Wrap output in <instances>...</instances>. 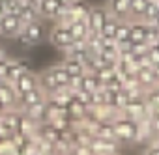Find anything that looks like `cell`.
<instances>
[{
	"mask_svg": "<svg viewBox=\"0 0 159 155\" xmlns=\"http://www.w3.org/2000/svg\"><path fill=\"white\" fill-rule=\"evenodd\" d=\"M114 136L116 140L122 142H137V135H139V122L125 118V116H118L114 122Z\"/></svg>",
	"mask_w": 159,
	"mask_h": 155,
	"instance_id": "6da1fadb",
	"label": "cell"
},
{
	"mask_svg": "<svg viewBox=\"0 0 159 155\" xmlns=\"http://www.w3.org/2000/svg\"><path fill=\"white\" fill-rule=\"evenodd\" d=\"M67 6H62L58 0H39L38 2V11L43 21H52L56 23L64 13Z\"/></svg>",
	"mask_w": 159,
	"mask_h": 155,
	"instance_id": "7a4b0ae2",
	"label": "cell"
},
{
	"mask_svg": "<svg viewBox=\"0 0 159 155\" xmlns=\"http://www.w3.org/2000/svg\"><path fill=\"white\" fill-rule=\"evenodd\" d=\"M47 36H49L51 45L56 47V49H60V51H66V49L73 43V38H71L67 26H64V24H60V23H54V24L51 26V30H49Z\"/></svg>",
	"mask_w": 159,
	"mask_h": 155,
	"instance_id": "3957f363",
	"label": "cell"
},
{
	"mask_svg": "<svg viewBox=\"0 0 159 155\" xmlns=\"http://www.w3.org/2000/svg\"><path fill=\"white\" fill-rule=\"evenodd\" d=\"M21 32H23L25 38L32 43V47L38 45V43H41V41L45 39V36H47V28H45L43 19H38V21L28 23V24H23Z\"/></svg>",
	"mask_w": 159,
	"mask_h": 155,
	"instance_id": "277c9868",
	"label": "cell"
},
{
	"mask_svg": "<svg viewBox=\"0 0 159 155\" xmlns=\"http://www.w3.org/2000/svg\"><path fill=\"white\" fill-rule=\"evenodd\" d=\"M21 28H23V24L15 13L0 15V38H13Z\"/></svg>",
	"mask_w": 159,
	"mask_h": 155,
	"instance_id": "5b68a950",
	"label": "cell"
},
{
	"mask_svg": "<svg viewBox=\"0 0 159 155\" xmlns=\"http://www.w3.org/2000/svg\"><path fill=\"white\" fill-rule=\"evenodd\" d=\"M107 17H109V11H107L105 6H92V8H90V13H88V17H86V23H88L90 32L99 34V32H101V26H103L105 21H107Z\"/></svg>",
	"mask_w": 159,
	"mask_h": 155,
	"instance_id": "8992f818",
	"label": "cell"
},
{
	"mask_svg": "<svg viewBox=\"0 0 159 155\" xmlns=\"http://www.w3.org/2000/svg\"><path fill=\"white\" fill-rule=\"evenodd\" d=\"M43 99H47V94H45L39 86H36V88H32V90H28L26 94H23V95L17 97L15 108H17V110H25V108H28V107H32V105H36V103H39V101H43Z\"/></svg>",
	"mask_w": 159,
	"mask_h": 155,
	"instance_id": "52a82bcc",
	"label": "cell"
},
{
	"mask_svg": "<svg viewBox=\"0 0 159 155\" xmlns=\"http://www.w3.org/2000/svg\"><path fill=\"white\" fill-rule=\"evenodd\" d=\"M36 86H38V73H32L30 69L25 71V73H21V75L17 77V81L13 82V88H15L17 97L23 95V94H26L28 90H32V88H36Z\"/></svg>",
	"mask_w": 159,
	"mask_h": 155,
	"instance_id": "ba28073f",
	"label": "cell"
},
{
	"mask_svg": "<svg viewBox=\"0 0 159 155\" xmlns=\"http://www.w3.org/2000/svg\"><path fill=\"white\" fill-rule=\"evenodd\" d=\"M109 15L116 17L118 21H127L129 17V0H107L103 4Z\"/></svg>",
	"mask_w": 159,
	"mask_h": 155,
	"instance_id": "9c48e42d",
	"label": "cell"
},
{
	"mask_svg": "<svg viewBox=\"0 0 159 155\" xmlns=\"http://www.w3.org/2000/svg\"><path fill=\"white\" fill-rule=\"evenodd\" d=\"M38 86L47 94V97L52 95V94H56V92L60 90V86H58V82L54 81V75L51 73V69H45V71H41V73L38 75Z\"/></svg>",
	"mask_w": 159,
	"mask_h": 155,
	"instance_id": "30bf717a",
	"label": "cell"
},
{
	"mask_svg": "<svg viewBox=\"0 0 159 155\" xmlns=\"http://www.w3.org/2000/svg\"><path fill=\"white\" fill-rule=\"evenodd\" d=\"M45 110H47V99H43V101H39V103H36V105H32V107H28V108H25L21 112L30 122L39 125V123H45Z\"/></svg>",
	"mask_w": 159,
	"mask_h": 155,
	"instance_id": "8fae6325",
	"label": "cell"
},
{
	"mask_svg": "<svg viewBox=\"0 0 159 155\" xmlns=\"http://www.w3.org/2000/svg\"><path fill=\"white\" fill-rule=\"evenodd\" d=\"M0 103H2L6 108H15L17 103V94L11 82L8 81H0Z\"/></svg>",
	"mask_w": 159,
	"mask_h": 155,
	"instance_id": "7c38bea8",
	"label": "cell"
},
{
	"mask_svg": "<svg viewBox=\"0 0 159 155\" xmlns=\"http://www.w3.org/2000/svg\"><path fill=\"white\" fill-rule=\"evenodd\" d=\"M90 8H92V4L88 2V0H73V2L67 4L66 11L73 19H86L88 13H90Z\"/></svg>",
	"mask_w": 159,
	"mask_h": 155,
	"instance_id": "4fadbf2b",
	"label": "cell"
},
{
	"mask_svg": "<svg viewBox=\"0 0 159 155\" xmlns=\"http://www.w3.org/2000/svg\"><path fill=\"white\" fill-rule=\"evenodd\" d=\"M135 79L139 82V86L142 90H148L152 86H155V77H153V71H152V65H144V67H137L135 71Z\"/></svg>",
	"mask_w": 159,
	"mask_h": 155,
	"instance_id": "5bb4252c",
	"label": "cell"
},
{
	"mask_svg": "<svg viewBox=\"0 0 159 155\" xmlns=\"http://www.w3.org/2000/svg\"><path fill=\"white\" fill-rule=\"evenodd\" d=\"M25 71H28V64H26L25 60H10L4 81H8V82L13 84V82L17 81V77H19L21 73H25Z\"/></svg>",
	"mask_w": 159,
	"mask_h": 155,
	"instance_id": "9a60e30c",
	"label": "cell"
},
{
	"mask_svg": "<svg viewBox=\"0 0 159 155\" xmlns=\"http://www.w3.org/2000/svg\"><path fill=\"white\" fill-rule=\"evenodd\" d=\"M67 30H69V34H71L73 39H86L88 34H90L86 19H75V21H71L67 24Z\"/></svg>",
	"mask_w": 159,
	"mask_h": 155,
	"instance_id": "2e32d148",
	"label": "cell"
},
{
	"mask_svg": "<svg viewBox=\"0 0 159 155\" xmlns=\"http://www.w3.org/2000/svg\"><path fill=\"white\" fill-rule=\"evenodd\" d=\"M101 88H103V82L99 81V77H98L94 71H86V73L83 75V79H81V90H83V92L92 94V92L101 90Z\"/></svg>",
	"mask_w": 159,
	"mask_h": 155,
	"instance_id": "e0dca14e",
	"label": "cell"
},
{
	"mask_svg": "<svg viewBox=\"0 0 159 155\" xmlns=\"http://www.w3.org/2000/svg\"><path fill=\"white\" fill-rule=\"evenodd\" d=\"M62 65L66 67V71L69 73V77H83L84 73H86V67H84V64L83 62H79V60H75V58H64L62 60Z\"/></svg>",
	"mask_w": 159,
	"mask_h": 155,
	"instance_id": "ac0fdd59",
	"label": "cell"
},
{
	"mask_svg": "<svg viewBox=\"0 0 159 155\" xmlns=\"http://www.w3.org/2000/svg\"><path fill=\"white\" fill-rule=\"evenodd\" d=\"M49 69H51V73L54 75V81L58 82V86H60V88H67V86H69L71 77H69V73L66 71V67L62 65V62H60V64H56V65H52V67H49Z\"/></svg>",
	"mask_w": 159,
	"mask_h": 155,
	"instance_id": "d6986e66",
	"label": "cell"
},
{
	"mask_svg": "<svg viewBox=\"0 0 159 155\" xmlns=\"http://www.w3.org/2000/svg\"><path fill=\"white\" fill-rule=\"evenodd\" d=\"M146 36V23L144 21H131V32H129V41L131 43H140L144 41Z\"/></svg>",
	"mask_w": 159,
	"mask_h": 155,
	"instance_id": "ffe728a7",
	"label": "cell"
},
{
	"mask_svg": "<svg viewBox=\"0 0 159 155\" xmlns=\"http://www.w3.org/2000/svg\"><path fill=\"white\" fill-rule=\"evenodd\" d=\"M129 32H131V21H120L114 32V41L116 43H125L129 41Z\"/></svg>",
	"mask_w": 159,
	"mask_h": 155,
	"instance_id": "44dd1931",
	"label": "cell"
},
{
	"mask_svg": "<svg viewBox=\"0 0 159 155\" xmlns=\"http://www.w3.org/2000/svg\"><path fill=\"white\" fill-rule=\"evenodd\" d=\"M157 15H159V0H148V2H146V8H144V11H142L140 21L152 23Z\"/></svg>",
	"mask_w": 159,
	"mask_h": 155,
	"instance_id": "7402d4cb",
	"label": "cell"
},
{
	"mask_svg": "<svg viewBox=\"0 0 159 155\" xmlns=\"http://www.w3.org/2000/svg\"><path fill=\"white\" fill-rule=\"evenodd\" d=\"M146 2L148 0H129V17H127V21H139L142 17Z\"/></svg>",
	"mask_w": 159,
	"mask_h": 155,
	"instance_id": "603a6c76",
	"label": "cell"
},
{
	"mask_svg": "<svg viewBox=\"0 0 159 155\" xmlns=\"http://www.w3.org/2000/svg\"><path fill=\"white\" fill-rule=\"evenodd\" d=\"M118 19L116 17H112V15H109L107 17V21H105V24L101 26V38L103 39H114V32H116V26H118Z\"/></svg>",
	"mask_w": 159,
	"mask_h": 155,
	"instance_id": "cb8c5ba5",
	"label": "cell"
},
{
	"mask_svg": "<svg viewBox=\"0 0 159 155\" xmlns=\"http://www.w3.org/2000/svg\"><path fill=\"white\" fill-rule=\"evenodd\" d=\"M103 41H105V39L101 38V34H96V32H90L88 38H86V45H88V49H90L92 54L101 52V49H103Z\"/></svg>",
	"mask_w": 159,
	"mask_h": 155,
	"instance_id": "d4e9b609",
	"label": "cell"
},
{
	"mask_svg": "<svg viewBox=\"0 0 159 155\" xmlns=\"http://www.w3.org/2000/svg\"><path fill=\"white\" fill-rule=\"evenodd\" d=\"M148 58H150L152 65L159 64V41L153 43V45H148Z\"/></svg>",
	"mask_w": 159,
	"mask_h": 155,
	"instance_id": "484cf974",
	"label": "cell"
},
{
	"mask_svg": "<svg viewBox=\"0 0 159 155\" xmlns=\"http://www.w3.org/2000/svg\"><path fill=\"white\" fill-rule=\"evenodd\" d=\"M152 71H153V77H155V82L159 84V64L152 65Z\"/></svg>",
	"mask_w": 159,
	"mask_h": 155,
	"instance_id": "4316f807",
	"label": "cell"
},
{
	"mask_svg": "<svg viewBox=\"0 0 159 155\" xmlns=\"http://www.w3.org/2000/svg\"><path fill=\"white\" fill-rule=\"evenodd\" d=\"M6 11H4V2H2V0H0V15H4Z\"/></svg>",
	"mask_w": 159,
	"mask_h": 155,
	"instance_id": "83f0119b",
	"label": "cell"
},
{
	"mask_svg": "<svg viewBox=\"0 0 159 155\" xmlns=\"http://www.w3.org/2000/svg\"><path fill=\"white\" fill-rule=\"evenodd\" d=\"M58 2H60V4H62V6H67V4H69V2H73V0H58Z\"/></svg>",
	"mask_w": 159,
	"mask_h": 155,
	"instance_id": "f1b7e54d",
	"label": "cell"
},
{
	"mask_svg": "<svg viewBox=\"0 0 159 155\" xmlns=\"http://www.w3.org/2000/svg\"><path fill=\"white\" fill-rule=\"evenodd\" d=\"M155 144H157V146H159V136H157V138H155Z\"/></svg>",
	"mask_w": 159,
	"mask_h": 155,
	"instance_id": "f546056e",
	"label": "cell"
},
{
	"mask_svg": "<svg viewBox=\"0 0 159 155\" xmlns=\"http://www.w3.org/2000/svg\"><path fill=\"white\" fill-rule=\"evenodd\" d=\"M92 155H99V153H92Z\"/></svg>",
	"mask_w": 159,
	"mask_h": 155,
	"instance_id": "4dcf8cb0",
	"label": "cell"
},
{
	"mask_svg": "<svg viewBox=\"0 0 159 155\" xmlns=\"http://www.w3.org/2000/svg\"><path fill=\"white\" fill-rule=\"evenodd\" d=\"M116 155H118V153H116Z\"/></svg>",
	"mask_w": 159,
	"mask_h": 155,
	"instance_id": "1f68e13d",
	"label": "cell"
}]
</instances>
